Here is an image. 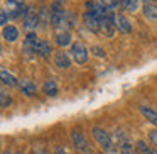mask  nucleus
<instances>
[{
	"label": "nucleus",
	"mask_w": 157,
	"mask_h": 154,
	"mask_svg": "<svg viewBox=\"0 0 157 154\" xmlns=\"http://www.w3.org/2000/svg\"><path fill=\"white\" fill-rule=\"evenodd\" d=\"M54 154H69V152H68V151L64 149V147L58 146V147H56V149H54Z\"/></svg>",
	"instance_id": "obj_29"
},
{
	"label": "nucleus",
	"mask_w": 157,
	"mask_h": 154,
	"mask_svg": "<svg viewBox=\"0 0 157 154\" xmlns=\"http://www.w3.org/2000/svg\"><path fill=\"white\" fill-rule=\"evenodd\" d=\"M10 103H12V97L9 95L5 90H2V92H0V105H2V109H7Z\"/></svg>",
	"instance_id": "obj_22"
},
{
	"label": "nucleus",
	"mask_w": 157,
	"mask_h": 154,
	"mask_svg": "<svg viewBox=\"0 0 157 154\" xmlns=\"http://www.w3.org/2000/svg\"><path fill=\"white\" fill-rule=\"evenodd\" d=\"M2 38H4V41L7 42H15L19 39V31L15 26H5L4 31H2Z\"/></svg>",
	"instance_id": "obj_15"
},
{
	"label": "nucleus",
	"mask_w": 157,
	"mask_h": 154,
	"mask_svg": "<svg viewBox=\"0 0 157 154\" xmlns=\"http://www.w3.org/2000/svg\"><path fill=\"white\" fill-rule=\"evenodd\" d=\"M0 78H2V83H4V85H9V86H15L19 83V80H15L14 75L9 73L7 69H2V71H0Z\"/></svg>",
	"instance_id": "obj_19"
},
{
	"label": "nucleus",
	"mask_w": 157,
	"mask_h": 154,
	"mask_svg": "<svg viewBox=\"0 0 157 154\" xmlns=\"http://www.w3.org/2000/svg\"><path fill=\"white\" fill-rule=\"evenodd\" d=\"M52 53V46L48 39H41L37 44V49H36V54L41 56V58H49Z\"/></svg>",
	"instance_id": "obj_14"
},
{
	"label": "nucleus",
	"mask_w": 157,
	"mask_h": 154,
	"mask_svg": "<svg viewBox=\"0 0 157 154\" xmlns=\"http://www.w3.org/2000/svg\"><path fill=\"white\" fill-rule=\"evenodd\" d=\"M152 154H157V151H155V149H152Z\"/></svg>",
	"instance_id": "obj_34"
},
{
	"label": "nucleus",
	"mask_w": 157,
	"mask_h": 154,
	"mask_svg": "<svg viewBox=\"0 0 157 154\" xmlns=\"http://www.w3.org/2000/svg\"><path fill=\"white\" fill-rule=\"evenodd\" d=\"M22 21H24V29L29 32H36V27L39 26V12L36 10L34 5H29L27 9H25V14L24 17H22Z\"/></svg>",
	"instance_id": "obj_3"
},
{
	"label": "nucleus",
	"mask_w": 157,
	"mask_h": 154,
	"mask_svg": "<svg viewBox=\"0 0 157 154\" xmlns=\"http://www.w3.org/2000/svg\"><path fill=\"white\" fill-rule=\"evenodd\" d=\"M54 38H56V44H58L59 48H66V46L73 44L71 42V32L66 31V29H56Z\"/></svg>",
	"instance_id": "obj_9"
},
{
	"label": "nucleus",
	"mask_w": 157,
	"mask_h": 154,
	"mask_svg": "<svg viewBox=\"0 0 157 154\" xmlns=\"http://www.w3.org/2000/svg\"><path fill=\"white\" fill-rule=\"evenodd\" d=\"M137 152L139 154H152V149L147 147V144L144 142V140H139V142H137Z\"/></svg>",
	"instance_id": "obj_25"
},
{
	"label": "nucleus",
	"mask_w": 157,
	"mask_h": 154,
	"mask_svg": "<svg viewBox=\"0 0 157 154\" xmlns=\"http://www.w3.org/2000/svg\"><path fill=\"white\" fill-rule=\"evenodd\" d=\"M12 2H15V4H22V5H24L25 0H12Z\"/></svg>",
	"instance_id": "obj_31"
},
{
	"label": "nucleus",
	"mask_w": 157,
	"mask_h": 154,
	"mask_svg": "<svg viewBox=\"0 0 157 154\" xmlns=\"http://www.w3.org/2000/svg\"><path fill=\"white\" fill-rule=\"evenodd\" d=\"M142 14H144V17H147L149 21L155 22L157 21V4H154V2H144Z\"/></svg>",
	"instance_id": "obj_12"
},
{
	"label": "nucleus",
	"mask_w": 157,
	"mask_h": 154,
	"mask_svg": "<svg viewBox=\"0 0 157 154\" xmlns=\"http://www.w3.org/2000/svg\"><path fill=\"white\" fill-rule=\"evenodd\" d=\"M7 21H9V12L2 9V10H0V24L5 27V26H7Z\"/></svg>",
	"instance_id": "obj_27"
},
{
	"label": "nucleus",
	"mask_w": 157,
	"mask_h": 154,
	"mask_svg": "<svg viewBox=\"0 0 157 154\" xmlns=\"http://www.w3.org/2000/svg\"><path fill=\"white\" fill-rule=\"evenodd\" d=\"M120 152H122V154H139V152H137V147H133L130 142L120 146Z\"/></svg>",
	"instance_id": "obj_24"
},
{
	"label": "nucleus",
	"mask_w": 157,
	"mask_h": 154,
	"mask_svg": "<svg viewBox=\"0 0 157 154\" xmlns=\"http://www.w3.org/2000/svg\"><path fill=\"white\" fill-rule=\"evenodd\" d=\"M54 65L58 66V68H61V69L69 68V65H71V59H69L68 53H64L63 49L56 53V54H54Z\"/></svg>",
	"instance_id": "obj_13"
},
{
	"label": "nucleus",
	"mask_w": 157,
	"mask_h": 154,
	"mask_svg": "<svg viewBox=\"0 0 157 154\" xmlns=\"http://www.w3.org/2000/svg\"><path fill=\"white\" fill-rule=\"evenodd\" d=\"M113 21H115V27H117V31H120L122 34H130V32H132V24H130V21L125 17V15H122V14H115Z\"/></svg>",
	"instance_id": "obj_8"
},
{
	"label": "nucleus",
	"mask_w": 157,
	"mask_h": 154,
	"mask_svg": "<svg viewBox=\"0 0 157 154\" xmlns=\"http://www.w3.org/2000/svg\"><path fill=\"white\" fill-rule=\"evenodd\" d=\"M76 22H78V17L73 12L66 10V17H64V29L66 31H71L73 27H76Z\"/></svg>",
	"instance_id": "obj_20"
},
{
	"label": "nucleus",
	"mask_w": 157,
	"mask_h": 154,
	"mask_svg": "<svg viewBox=\"0 0 157 154\" xmlns=\"http://www.w3.org/2000/svg\"><path fill=\"white\" fill-rule=\"evenodd\" d=\"M98 2L105 9H108V10H115V9L120 5V0H98Z\"/></svg>",
	"instance_id": "obj_23"
},
{
	"label": "nucleus",
	"mask_w": 157,
	"mask_h": 154,
	"mask_svg": "<svg viewBox=\"0 0 157 154\" xmlns=\"http://www.w3.org/2000/svg\"><path fill=\"white\" fill-rule=\"evenodd\" d=\"M42 92H44L48 97H56L59 90H58V85H56L54 80H48V81L42 85Z\"/></svg>",
	"instance_id": "obj_16"
},
{
	"label": "nucleus",
	"mask_w": 157,
	"mask_h": 154,
	"mask_svg": "<svg viewBox=\"0 0 157 154\" xmlns=\"http://www.w3.org/2000/svg\"><path fill=\"white\" fill-rule=\"evenodd\" d=\"M2 154H12V152H10V151H9V149H5V151H4V152H2Z\"/></svg>",
	"instance_id": "obj_32"
},
{
	"label": "nucleus",
	"mask_w": 157,
	"mask_h": 154,
	"mask_svg": "<svg viewBox=\"0 0 157 154\" xmlns=\"http://www.w3.org/2000/svg\"><path fill=\"white\" fill-rule=\"evenodd\" d=\"M49 22H51V9L42 7L41 12H39V26H42V27H48Z\"/></svg>",
	"instance_id": "obj_18"
},
{
	"label": "nucleus",
	"mask_w": 157,
	"mask_h": 154,
	"mask_svg": "<svg viewBox=\"0 0 157 154\" xmlns=\"http://www.w3.org/2000/svg\"><path fill=\"white\" fill-rule=\"evenodd\" d=\"M86 12H91L93 15H96L98 19H103L110 14L108 9H105L101 4H100L98 0H88L86 2Z\"/></svg>",
	"instance_id": "obj_6"
},
{
	"label": "nucleus",
	"mask_w": 157,
	"mask_h": 154,
	"mask_svg": "<svg viewBox=\"0 0 157 154\" xmlns=\"http://www.w3.org/2000/svg\"><path fill=\"white\" fill-rule=\"evenodd\" d=\"M41 39L37 38V34L36 32H29V34H25V39H24V53L27 56H32L36 54V49H37V44Z\"/></svg>",
	"instance_id": "obj_7"
},
{
	"label": "nucleus",
	"mask_w": 157,
	"mask_h": 154,
	"mask_svg": "<svg viewBox=\"0 0 157 154\" xmlns=\"http://www.w3.org/2000/svg\"><path fill=\"white\" fill-rule=\"evenodd\" d=\"M149 139H150V142H152L154 149L157 151V129H152L149 132Z\"/></svg>",
	"instance_id": "obj_26"
},
{
	"label": "nucleus",
	"mask_w": 157,
	"mask_h": 154,
	"mask_svg": "<svg viewBox=\"0 0 157 154\" xmlns=\"http://www.w3.org/2000/svg\"><path fill=\"white\" fill-rule=\"evenodd\" d=\"M140 113H142V115L145 117L150 124H154V125L157 127V112H155V110L149 109V107H140Z\"/></svg>",
	"instance_id": "obj_17"
},
{
	"label": "nucleus",
	"mask_w": 157,
	"mask_h": 154,
	"mask_svg": "<svg viewBox=\"0 0 157 154\" xmlns=\"http://www.w3.org/2000/svg\"><path fill=\"white\" fill-rule=\"evenodd\" d=\"M113 17H115V14H112V12H110L106 17L100 19V32H101L103 36H106V38H112V36L115 34V31H117Z\"/></svg>",
	"instance_id": "obj_5"
},
{
	"label": "nucleus",
	"mask_w": 157,
	"mask_h": 154,
	"mask_svg": "<svg viewBox=\"0 0 157 154\" xmlns=\"http://www.w3.org/2000/svg\"><path fill=\"white\" fill-rule=\"evenodd\" d=\"M61 2H64V0H61Z\"/></svg>",
	"instance_id": "obj_36"
},
{
	"label": "nucleus",
	"mask_w": 157,
	"mask_h": 154,
	"mask_svg": "<svg viewBox=\"0 0 157 154\" xmlns=\"http://www.w3.org/2000/svg\"><path fill=\"white\" fill-rule=\"evenodd\" d=\"M91 51L95 53V56H98V58H105V49L98 48V46H93Z\"/></svg>",
	"instance_id": "obj_28"
},
{
	"label": "nucleus",
	"mask_w": 157,
	"mask_h": 154,
	"mask_svg": "<svg viewBox=\"0 0 157 154\" xmlns=\"http://www.w3.org/2000/svg\"><path fill=\"white\" fill-rule=\"evenodd\" d=\"M71 142L75 146V149L81 154H91V146H90L88 139L85 137V134L79 129L71 130Z\"/></svg>",
	"instance_id": "obj_2"
},
{
	"label": "nucleus",
	"mask_w": 157,
	"mask_h": 154,
	"mask_svg": "<svg viewBox=\"0 0 157 154\" xmlns=\"http://www.w3.org/2000/svg\"><path fill=\"white\" fill-rule=\"evenodd\" d=\"M144 2H154V4H157V0H144Z\"/></svg>",
	"instance_id": "obj_33"
},
{
	"label": "nucleus",
	"mask_w": 157,
	"mask_h": 154,
	"mask_svg": "<svg viewBox=\"0 0 157 154\" xmlns=\"http://www.w3.org/2000/svg\"><path fill=\"white\" fill-rule=\"evenodd\" d=\"M91 134H93V139L98 142V146L101 147L105 152H108V154L115 152V144H113V139H112V136H110L106 130H103L101 127H93Z\"/></svg>",
	"instance_id": "obj_1"
},
{
	"label": "nucleus",
	"mask_w": 157,
	"mask_h": 154,
	"mask_svg": "<svg viewBox=\"0 0 157 154\" xmlns=\"http://www.w3.org/2000/svg\"><path fill=\"white\" fill-rule=\"evenodd\" d=\"M83 21H85V26H86V29H88V31L100 32V19L96 17V15H93L91 12H85Z\"/></svg>",
	"instance_id": "obj_10"
},
{
	"label": "nucleus",
	"mask_w": 157,
	"mask_h": 154,
	"mask_svg": "<svg viewBox=\"0 0 157 154\" xmlns=\"http://www.w3.org/2000/svg\"><path fill=\"white\" fill-rule=\"evenodd\" d=\"M15 154H22V152H15Z\"/></svg>",
	"instance_id": "obj_35"
},
{
	"label": "nucleus",
	"mask_w": 157,
	"mask_h": 154,
	"mask_svg": "<svg viewBox=\"0 0 157 154\" xmlns=\"http://www.w3.org/2000/svg\"><path fill=\"white\" fill-rule=\"evenodd\" d=\"M17 86H19V90H21L24 95H27V97H32V95L37 93V86H36L31 80H25V78L24 80H19Z\"/></svg>",
	"instance_id": "obj_11"
},
{
	"label": "nucleus",
	"mask_w": 157,
	"mask_h": 154,
	"mask_svg": "<svg viewBox=\"0 0 157 154\" xmlns=\"http://www.w3.org/2000/svg\"><path fill=\"white\" fill-rule=\"evenodd\" d=\"M32 154H48V151H46V149H42V147H34Z\"/></svg>",
	"instance_id": "obj_30"
},
{
	"label": "nucleus",
	"mask_w": 157,
	"mask_h": 154,
	"mask_svg": "<svg viewBox=\"0 0 157 154\" xmlns=\"http://www.w3.org/2000/svg\"><path fill=\"white\" fill-rule=\"evenodd\" d=\"M71 58L73 61L76 63V65H85L86 61H88V56H90V51L86 49L85 44H81V42H75V44H71Z\"/></svg>",
	"instance_id": "obj_4"
},
{
	"label": "nucleus",
	"mask_w": 157,
	"mask_h": 154,
	"mask_svg": "<svg viewBox=\"0 0 157 154\" xmlns=\"http://www.w3.org/2000/svg\"><path fill=\"white\" fill-rule=\"evenodd\" d=\"M100 154H101V152H100Z\"/></svg>",
	"instance_id": "obj_37"
},
{
	"label": "nucleus",
	"mask_w": 157,
	"mask_h": 154,
	"mask_svg": "<svg viewBox=\"0 0 157 154\" xmlns=\"http://www.w3.org/2000/svg\"><path fill=\"white\" fill-rule=\"evenodd\" d=\"M120 5L127 12H135L139 9V0H120Z\"/></svg>",
	"instance_id": "obj_21"
}]
</instances>
